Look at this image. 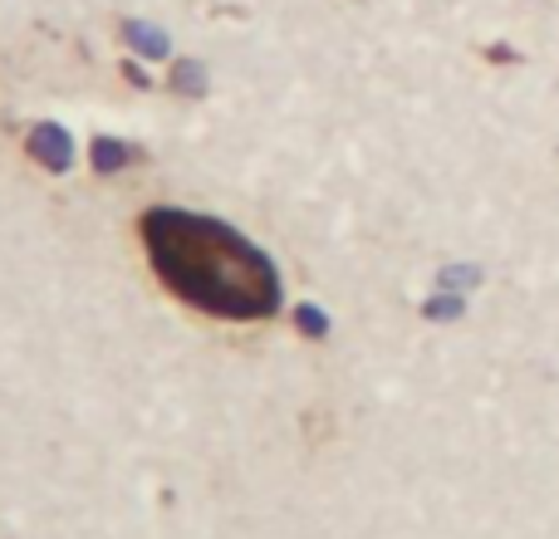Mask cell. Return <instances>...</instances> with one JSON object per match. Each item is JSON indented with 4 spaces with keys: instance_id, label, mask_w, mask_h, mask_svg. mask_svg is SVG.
<instances>
[{
    "instance_id": "cell-1",
    "label": "cell",
    "mask_w": 559,
    "mask_h": 539,
    "mask_svg": "<svg viewBox=\"0 0 559 539\" xmlns=\"http://www.w3.org/2000/svg\"><path fill=\"white\" fill-rule=\"evenodd\" d=\"M157 279L182 304L216 319H271L280 309V275L271 255L216 216L153 206L138 221Z\"/></svg>"
},
{
    "instance_id": "cell-2",
    "label": "cell",
    "mask_w": 559,
    "mask_h": 539,
    "mask_svg": "<svg viewBox=\"0 0 559 539\" xmlns=\"http://www.w3.org/2000/svg\"><path fill=\"white\" fill-rule=\"evenodd\" d=\"M29 157H35L39 167H49V172H69V163H74V137L59 123H39V128H29Z\"/></svg>"
},
{
    "instance_id": "cell-3",
    "label": "cell",
    "mask_w": 559,
    "mask_h": 539,
    "mask_svg": "<svg viewBox=\"0 0 559 539\" xmlns=\"http://www.w3.org/2000/svg\"><path fill=\"white\" fill-rule=\"evenodd\" d=\"M173 88H177V94H187V98H202L206 74L192 64V59H177V69H173Z\"/></svg>"
},
{
    "instance_id": "cell-4",
    "label": "cell",
    "mask_w": 559,
    "mask_h": 539,
    "mask_svg": "<svg viewBox=\"0 0 559 539\" xmlns=\"http://www.w3.org/2000/svg\"><path fill=\"white\" fill-rule=\"evenodd\" d=\"M123 35H128V39H133V45H138V49H143V55H147V59H163V55H167V39H163V35H157V29L138 25V20H128V25H123Z\"/></svg>"
},
{
    "instance_id": "cell-5",
    "label": "cell",
    "mask_w": 559,
    "mask_h": 539,
    "mask_svg": "<svg viewBox=\"0 0 559 539\" xmlns=\"http://www.w3.org/2000/svg\"><path fill=\"white\" fill-rule=\"evenodd\" d=\"M128 163V147L108 143V137H94V172H114V167Z\"/></svg>"
},
{
    "instance_id": "cell-6",
    "label": "cell",
    "mask_w": 559,
    "mask_h": 539,
    "mask_svg": "<svg viewBox=\"0 0 559 539\" xmlns=\"http://www.w3.org/2000/svg\"><path fill=\"white\" fill-rule=\"evenodd\" d=\"M295 324L305 328V338H319V334H324V328H329V319L319 314L314 304H299V309H295Z\"/></svg>"
}]
</instances>
